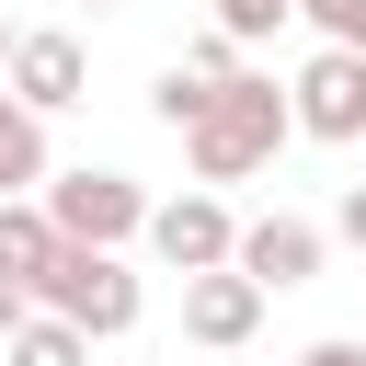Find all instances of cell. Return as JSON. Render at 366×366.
Listing matches in <instances>:
<instances>
[{
  "mask_svg": "<svg viewBox=\"0 0 366 366\" xmlns=\"http://www.w3.org/2000/svg\"><path fill=\"white\" fill-rule=\"evenodd\" d=\"M286 137H297V103H286L263 69H240V80H217L206 114L183 126V160H194V183H252Z\"/></svg>",
  "mask_w": 366,
  "mask_h": 366,
  "instance_id": "obj_1",
  "label": "cell"
},
{
  "mask_svg": "<svg viewBox=\"0 0 366 366\" xmlns=\"http://www.w3.org/2000/svg\"><path fill=\"white\" fill-rule=\"evenodd\" d=\"M34 309H57V320H80L92 343H114V332H137V320H149V286L126 274V252L57 240V252H46V274H34Z\"/></svg>",
  "mask_w": 366,
  "mask_h": 366,
  "instance_id": "obj_2",
  "label": "cell"
},
{
  "mask_svg": "<svg viewBox=\"0 0 366 366\" xmlns=\"http://www.w3.org/2000/svg\"><path fill=\"white\" fill-rule=\"evenodd\" d=\"M46 217H57V240L126 252V240L149 229V194H137L126 172H46Z\"/></svg>",
  "mask_w": 366,
  "mask_h": 366,
  "instance_id": "obj_3",
  "label": "cell"
},
{
  "mask_svg": "<svg viewBox=\"0 0 366 366\" xmlns=\"http://www.w3.org/2000/svg\"><path fill=\"white\" fill-rule=\"evenodd\" d=\"M286 103H297V137L355 149V137H366V57H355V46H320V57L286 80Z\"/></svg>",
  "mask_w": 366,
  "mask_h": 366,
  "instance_id": "obj_4",
  "label": "cell"
},
{
  "mask_svg": "<svg viewBox=\"0 0 366 366\" xmlns=\"http://www.w3.org/2000/svg\"><path fill=\"white\" fill-rule=\"evenodd\" d=\"M172 274H217L229 252H240V217L217 206V194H172V206H149V229H137Z\"/></svg>",
  "mask_w": 366,
  "mask_h": 366,
  "instance_id": "obj_5",
  "label": "cell"
},
{
  "mask_svg": "<svg viewBox=\"0 0 366 366\" xmlns=\"http://www.w3.org/2000/svg\"><path fill=\"white\" fill-rule=\"evenodd\" d=\"M320 252H332V229H320V217H297V206H274V217H252V229H240V252H229V263H240L263 297H286V286H309V274H320Z\"/></svg>",
  "mask_w": 366,
  "mask_h": 366,
  "instance_id": "obj_6",
  "label": "cell"
},
{
  "mask_svg": "<svg viewBox=\"0 0 366 366\" xmlns=\"http://www.w3.org/2000/svg\"><path fill=\"white\" fill-rule=\"evenodd\" d=\"M0 92L11 103H34V114H69L80 92H92V57H80V34H11V69H0Z\"/></svg>",
  "mask_w": 366,
  "mask_h": 366,
  "instance_id": "obj_7",
  "label": "cell"
},
{
  "mask_svg": "<svg viewBox=\"0 0 366 366\" xmlns=\"http://www.w3.org/2000/svg\"><path fill=\"white\" fill-rule=\"evenodd\" d=\"M252 332H263V286H252L240 263H217V274H183V343L229 355V343H252Z\"/></svg>",
  "mask_w": 366,
  "mask_h": 366,
  "instance_id": "obj_8",
  "label": "cell"
},
{
  "mask_svg": "<svg viewBox=\"0 0 366 366\" xmlns=\"http://www.w3.org/2000/svg\"><path fill=\"white\" fill-rule=\"evenodd\" d=\"M46 252H57V217L46 206H23V194H0V274H46Z\"/></svg>",
  "mask_w": 366,
  "mask_h": 366,
  "instance_id": "obj_9",
  "label": "cell"
},
{
  "mask_svg": "<svg viewBox=\"0 0 366 366\" xmlns=\"http://www.w3.org/2000/svg\"><path fill=\"white\" fill-rule=\"evenodd\" d=\"M0 366H92V332H80V320H57V309H34V320L0 343Z\"/></svg>",
  "mask_w": 366,
  "mask_h": 366,
  "instance_id": "obj_10",
  "label": "cell"
},
{
  "mask_svg": "<svg viewBox=\"0 0 366 366\" xmlns=\"http://www.w3.org/2000/svg\"><path fill=\"white\" fill-rule=\"evenodd\" d=\"M23 183H46V114L0 92V194H23Z\"/></svg>",
  "mask_w": 366,
  "mask_h": 366,
  "instance_id": "obj_11",
  "label": "cell"
},
{
  "mask_svg": "<svg viewBox=\"0 0 366 366\" xmlns=\"http://www.w3.org/2000/svg\"><path fill=\"white\" fill-rule=\"evenodd\" d=\"M206 92H217V80H194V69H183V57H172V69H160V92H149V114H160V126H172V137H183V126H194V114H206Z\"/></svg>",
  "mask_w": 366,
  "mask_h": 366,
  "instance_id": "obj_12",
  "label": "cell"
},
{
  "mask_svg": "<svg viewBox=\"0 0 366 366\" xmlns=\"http://www.w3.org/2000/svg\"><path fill=\"white\" fill-rule=\"evenodd\" d=\"M297 23H320V46H355L366 57V0H297Z\"/></svg>",
  "mask_w": 366,
  "mask_h": 366,
  "instance_id": "obj_13",
  "label": "cell"
},
{
  "mask_svg": "<svg viewBox=\"0 0 366 366\" xmlns=\"http://www.w3.org/2000/svg\"><path fill=\"white\" fill-rule=\"evenodd\" d=\"M274 23H297V0H217V34H274Z\"/></svg>",
  "mask_w": 366,
  "mask_h": 366,
  "instance_id": "obj_14",
  "label": "cell"
},
{
  "mask_svg": "<svg viewBox=\"0 0 366 366\" xmlns=\"http://www.w3.org/2000/svg\"><path fill=\"white\" fill-rule=\"evenodd\" d=\"M183 69H194V80H240V34H217V23H206V34L183 46Z\"/></svg>",
  "mask_w": 366,
  "mask_h": 366,
  "instance_id": "obj_15",
  "label": "cell"
},
{
  "mask_svg": "<svg viewBox=\"0 0 366 366\" xmlns=\"http://www.w3.org/2000/svg\"><path fill=\"white\" fill-rule=\"evenodd\" d=\"M23 320H34V286H23V274H0V343H11Z\"/></svg>",
  "mask_w": 366,
  "mask_h": 366,
  "instance_id": "obj_16",
  "label": "cell"
},
{
  "mask_svg": "<svg viewBox=\"0 0 366 366\" xmlns=\"http://www.w3.org/2000/svg\"><path fill=\"white\" fill-rule=\"evenodd\" d=\"M332 240H355V252H366V183H355V194L332 206Z\"/></svg>",
  "mask_w": 366,
  "mask_h": 366,
  "instance_id": "obj_17",
  "label": "cell"
},
{
  "mask_svg": "<svg viewBox=\"0 0 366 366\" xmlns=\"http://www.w3.org/2000/svg\"><path fill=\"white\" fill-rule=\"evenodd\" d=\"M297 366H366V343H343V332H332V343H309Z\"/></svg>",
  "mask_w": 366,
  "mask_h": 366,
  "instance_id": "obj_18",
  "label": "cell"
},
{
  "mask_svg": "<svg viewBox=\"0 0 366 366\" xmlns=\"http://www.w3.org/2000/svg\"><path fill=\"white\" fill-rule=\"evenodd\" d=\"M0 69H11V23H0Z\"/></svg>",
  "mask_w": 366,
  "mask_h": 366,
  "instance_id": "obj_19",
  "label": "cell"
},
{
  "mask_svg": "<svg viewBox=\"0 0 366 366\" xmlns=\"http://www.w3.org/2000/svg\"><path fill=\"white\" fill-rule=\"evenodd\" d=\"M80 11H126V0H80Z\"/></svg>",
  "mask_w": 366,
  "mask_h": 366,
  "instance_id": "obj_20",
  "label": "cell"
}]
</instances>
